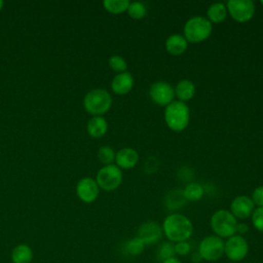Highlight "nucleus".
<instances>
[{
    "mask_svg": "<svg viewBox=\"0 0 263 263\" xmlns=\"http://www.w3.org/2000/svg\"><path fill=\"white\" fill-rule=\"evenodd\" d=\"M163 234L172 242L188 240L193 233V225L188 217L174 213L165 217L161 225Z\"/></svg>",
    "mask_w": 263,
    "mask_h": 263,
    "instance_id": "nucleus-1",
    "label": "nucleus"
},
{
    "mask_svg": "<svg viewBox=\"0 0 263 263\" xmlns=\"http://www.w3.org/2000/svg\"><path fill=\"white\" fill-rule=\"evenodd\" d=\"M164 120L166 125L174 132L184 130L190 120V110L186 103L179 100L173 101L165 106Z\"/></svg>",
    "mask_w": 263,
    "mask_h": 263,
    "instance_id": "nucleus-2",
    "label": "nucleus"
},
{
    "mask_svg": "<svg viewBox=\"0 0 263 263\" xmlns=\"http://www.w3.org/2000/svg\"><path fill=\"white\" fill-rule=\"evenodd\" d=\"M184 37L187 42L199 43L206 40L213 31L212 23L204 16H193L184 25Z\"/></svg>",
    "mask_w": 263,
    "mask_h": 263,
    "instance_id": "nucleus-3",
    "label": "nucleus"
},
{
    "mask_svg": "<svg viewBox=\"0 0 263 263\" xmlns=\"http://www.w3.org/2000/svg\"><path fill=\"white\" fill-rule=\"evenodd\" d=\"M112 105V98L109 91L104 88H95L89 90L84 99V109L93 116H100L105 114Z\"/></svg>",
    "mask_w": 263,
    "mask_h": 263,
    "instance_id": "nucleus-4",
    "label": "nucleus"
},
{
    "mask_svg": "<svg viewBox=\"0 0 263 263\" xmlns=\"http://www.w3.org/2000/svg\"><path fill=\"white\" fill-rule=\"evenodd\" d=\"M210 225L215 235L221 238H228L236 233L237 220L230 211L218 210L212 215Z\"/></svg>",
    "mask_w": 263,
    "mask_h": 263,
    "instance_id": "nucleus-5",
    "label": "nucleus"
},
{
    "mask_svg": "<svg viewBox=\"0 0 263 263\" xmlns=\"http://www.w3.org/2000/svg\"><path fill=\"white\" fill-rule=\"evenodd\" d=\"M122 172L116 164L104 165L101 167L96 177L99 187L105 191H113L117 189L122 182Z\"/></svg>",
    "mask_w": 263,
    "mask_h": 263,
    "instance_id": "nucleus-6",
    "label": "nucleus"
},
{
    "mask_svg": "<svg viewBox=\"0 0 263 263\" xmlns=\"http://www.w3.org/2000/svg\"><path fill=\"white\" fill-rule=\"evenodd\" d=\"M197 252L202 260L218 261L224 255V240L215 234L208 235L199 242Z\"/></svg>",
    "mask_w": 263,
    "mask_h": 263,
    "instance_id": "nucleus-7",
    "label": "nucleus"
},
{
    "mask_svg": "<svg viewBox=\"0 0 263 263\" xmlns=\"http://www.w3.org/2000/svg\"><path fill=\"white\" fill-rule=\"evenodd\" d=\"M249 253L247 239L238 234H234L224 241V255L230 262L238 263L242 261Z\"/></svg>",
    "mask_w": 263,
    "mask_h": 263,
    "instance_id": "nucleus-8",
    "label": "nucleus"
},
{
    "mask_svg": "<svg viewBox=\"0 0 263 263\" xmlns=\"http://www.w3.org/2000/svg\"><path fill=\"white\" fill-rule=\"evenodd\" d=\"M226 7L230 16L238 23H246L255 14V4L250 0H229Z\"/></svg>",
    "mask_w": 263,
    "mask_h": 263,
    "instance_id": "nucleus-9",
    "label": "nucleus"
},
{
    "mask_svg": "<svg viewBox=\"0 0 263 263\" xmlns=\"http://www.w3.org/2000/svg\"><path fill=\"white\" fill-rule=\"evenodd\" d=\"M149 96L155 104L165 107L174 101L175 89L165 81H156L150 86Z\"/></svg>",
    "mask_w": 263,
    "mask_h": 263,
    "instance_id": "nucleus-10",
    "label": "nucleus"
},
{
    "mask_svg": "<svg viewBox=\"0 0 263 263\" xmlns=\"http://www.w3.org/2000/svg\"><path fill=\"white\" fill-rule=\"evenodd\" d=\"M163 231L160 224L155 221H147L138 229V237L144 242L145 246L157 243L162 237Z\"/></svg>",
    "mask_w": 263,
    "mask_h": 263,
    "instance_id": "nucleus-11",
    "label": "nucleus"
},
{
    "mask_svg": "<svg viewBox=\"0 0 263 263\" xmlns=\"http://www.w3.org/2000/svg\"><path fill=\"white\" fill-rule=\"evenodd\" d=\"M100 187L96 180L92 178H82L78 181L76 185V193L80 200L86 203H90L97 199L99 196Z\"/></svg>",
    "mask_w": 263,
    "mask_h": 263,
    "instance_id": "nucleus-12",
    "label": "nucleus"
},
{
    "mask_svg": "<svg viewBox=\"0 0 263 263\" xmlns=\"http://www.w3.org/2000/svg\"><path fill=\"white\" fill-rule=\"evenodd\" d=\"M255 210V204L251 197L247 195H238L234 197L230 203V213L235 219L245 220L252 216Z\"/></svg>",
    "mask_w": 263,
    "mask_h": 263,
    "instance_id": "nucleus-13",
    "label": "nucleus"
},
{
    "mask_svg": "<svg viewBox=\"0 0 263 263\" xmlns=\"http://www.w3.org/2000/svg\"><path fill=\"white\" fill-rule=\"evenodd\" d=\"M139 161L138 152L129 147H125L117 151L115 154V162L116 165L121 170H129L136 166Z\"/></svg>",
    "mask_w": 263,
    "mask_h": 263,
    "instance_id": "nucleus-14",
    "label": "nucleus"
},
{
    "mask_svg": "<svg viewBox=\"0 0 263 263\" xmlns=\"http://www.w3.org/2000/svg\"><path fill=\"white\" fill-rule=\"evenodd\" d=\"M134 86V77L129 72L118 73L111 82V88L116 95H126Z\"/></svg>",
    "mask_w": 263,
    "mask_h": 263,
    "instance_id": "nucleus-15",
    "label": "nucleus"
},
{
    "mask_svg": "<svg viewBox=\"0 0 263 263\" xmlns=\"http://www.w3.org/2000/svg\"><path fill=\"white\" fill-rule=\"evenodd\" d=\"M188 42L183 35L173 34L165 40V49L172 55H180L187 49Z\"/></svg>",
    "mask_w": 263,
    "mask_h": 263,
    "instance_id": "nucleus-16",
    "label": "nucleus"
},
{
    "mask_svg": "<svg viewBox=\"0 0 263 263\" xmlns=\"http://www.w3.org/2000/svg\"><path fill=\"white\" fill-rule=\"evenodd\" d=\"M174 89L175 97H177L179 101L184 103L191 100L195 93V85L189 79L180 80Z\"/></svg>",
    "mask_w": 263,
    "mask_h": 263,
    "instance_id": "nucleus-17",
    "label": "nucleus"
},
{
    "mask_svg": "<svg viewBox=\"0 0 263 263\" xmlns=\"http://www.w3.org/2000/svg\"><path fill=\"white\" fill-rule=\"evenodd\" d=\"M87 133L92 138L103 137L108 129L107 120L102 116H93L87 122Z\"/></svg>",
    "mask_w": 263,
    "mask_h": 263,
    "instance_id": "nucleus-18",
    "label": "nucleus"
},
{
    "mask_svg": "<svg viewBox=\"0 0 263 263\" xmlns=\"http://www.w3.org/2000/svg\"><path fill=\"white\" fill-rule=\"evenodd\" d=\"M227 16V7L222 2H216L211 4L206 9V18L211 23H222Z\"/></svg>",
    "mask_w": 263,
    "mask_h": 263,
    "instance_id": "nucleus-19",
    "label": "nucleus"
},
{
    "mask_svg": "<svg viewBox=\"0 0 263 263\" xmlns=\"http://www.w3.org/2000/svg\"><path fill=\"white\" fill-rule=\"evenodd\" d=\"M33 259L32 249L24 243L17 245L11 252L12 263H31Z\"/></svg>",
    "mask_w": 263,
    "mask_h": 263,
    "instance_id": "nucleus-20",
    "label": "nucleus"
},
{
    "mask_svg": "<svg viewBox=\"0 0 263 263\" xmlns=\"http://www.w3.org/2000/svg\"><path fill=\"white\" fill-rule=\"evenodd\" d=\"M183 195L187 201H197L203 195V188L196 182H191L183 189Z\"/></svg>",
    "mask_w": 263,
    "mask_h": 263,
    "instance_id": "nucleus-21",
    "label": "nucleus"
},
{
    "mask_svg": "<svg viewBox=\"0 0 263 263\" xmlns=\"http://www.w3.org/2000/svg\"><path fill=\"white\" fill-rule=\"evenodd\" d=\"M145 247L146 246L144 245V242L138 236H135L124 242L123 251L126 255L138 256L143 253Z\"/></svg>",
    "mask_w": 263,
    "mask_h": 263,
    "instance_id": "nucleus-22",
    "label": "nucleus"
},
{
    "mask_svg": "<svg viewBox=\"0 0 263 263\" xmlns=\"http://www.w3.org/2000/svg\"><path fill=\"white\" fill-rule=\"evenodd\" d=\"M103 5L108 12L118 14L127 10L129 1L128 0H105L103 2Z\"/></svg>",
    "mask_w": 263,
    "mask_h": 263,
    "instance_id": "nucleus-23",
    "label": "nucleus"
},
{
    "mask_svg": "<svg viewBox=\"0 0 263 263\" xmlns=\"http://www.w3.org/2000/svg\"><path fill=\"white\" fill-rule=\"evenodd\" d=\"M186 201L187 200L183 195V191H179V190L171 191L165 197V204L171 210H175L183 206Z\"/></svg>",
    "mask_w": 263,
    "mask_h": 263,
    "instance_id": "nucleus-24",
    "label": "nucleus"
},
{
    "mask_svg": "<svg viewBox=\"0 0 263 263\" xmlns=\"http://www.w3.org/2000/svg\"><path fill=\"white\" fill-rule=\"evenodd\" d=\"M175 243L172 241H163L157 249L156 258L159 262H162L166 259L175 257Z\"/></svg>",
    "mask_w": 263,
    "mask_h": 263,
    "instance_id": "nucleus-25",
    "label": "nucleus"
},
{
    "mask_svg": "<svg viewBox=\"0 0 263 263\" xmlns=\"http://www.w3.org/2000/svg\"><path fill=\"white\" fill-rule=\"evenodd\" d=\"M115 154L116 153L110 146H102L98 151V158L103 164L109 165L113 164L115 161Z\"/></svg>",
    "mask_w": 263,
    "mask_h": 263,
    "instance_id": "nucleus-26",
    "label": "nucleus"
},
{
    "mask_svg": "<svg viewBox=\"0 0 263 263\" xmlns=\"http://www.w3.org/2000/svg\"><path fill=\"white\" fill-rule=\"evenodd\" d=\"M128 15L134 20H141L146 15V7L142 2H129L127 8Z\"/></svg>",
    "mask_w": 263,
    "mask_h": 263,
    "instance_id": "nucleus-27",
    "label": "nucleus"
},
{
    "mask_svg": "<svg viewBox=\"0 0 263 263\" xmlns=\"http://www.w3.org/2000/svg\"><path fill=\"white\" fill-rule=\"evenodd\" d=\"M108 65L109 67L114 71V72H117V73H122V72H125L126 69H127V64L125 62V60L120 57V55H111L108 60Z\"/></svg>",
    "mask_w": 263,
    "mask_h": 263,
    "instance_id": "nucleus-28",
    "label": "nucleus"
},
{
    "mask_svg": "<svg viewBox=\"0 0 263 263\" xmlns=\"http://www.w3.org/2000/svg\"><path fill=\"white\" fill-rule=\"evenodd\" d=\"M251 219L254 228L260 232H263V206L256 208L251 216Z\"/></svg>",
    "mask_w": 263,
    "mask_h": 263,
    "instance_id": "nucleus-29",
    "label": "nucleus"
},
{
    "mask_svg": "<svg viewBox=\"0 0 263 263\" xmlns=\"http://www.w3.org/2000/svg\"><path fill=\"white\" fill-rule=\"evenodd\" d=\"M191 252V245L188 240L179 241L175 243V253L178 256H186Z\"/></svg>",
    "mask_w": 263,
    "mask_h": 263,
    "instance_id": "nucleus-30",
    "label": "nucleus"
},
{
    "mask_svg": "<svg viewBox=\"0 0 263 263\" xmlns=\"http://www.w3.org/2000/svg\"><path fill=\"white\" fill-rule=\"evenodd\" d=\"M252 200L257 208L263 206V186H259L254 189L252 193Z\"/></svg>",
    "mask_w": 263,
    "mask_h": 263,
    "instance_id": "nucleus-31",
    "label": "nucleus"
},
{
    "mask_svg": "<svg viewBox=\"0 0 263 263\" xmlns=\"http://www.w3.org/2000/svg\"><path fill=\"white\" fill-rule=\"evenodd\" d=\"M248 230H249V226L246 223H237V225H236V233L238 235L242 236V234L247 233Z\"/></svg>",
    "mask_w": 263,
    "mask_h": 263,
    "instance_id": "nucleus-32",
    "label": "nucleus"
},
{
    "mask_svg": "<svg viewBox=\"0 0 263 263\" xmlns=\"http://www.w3.org/2000/svg\"><path fill=\"white\" fill-rule=\"evenodd\" d=\"M201 260H202V259H201V257H200V255H199L198 252H194V253L191 255V261H192L193 263H199Z\"/></svg>",
    "mask_w": 263,
    "mask_h": 263,
    "instance_id": "nucleus-33",
    "label": "nucleus"
},
{
    "mask_svg": "<svg viewBox=\"0 0 263 263\" xmlns=\"http://www.w3.org/2000/svg\"><path fill=\"white\" fill-rule=\"evenodd\" d=\"M161 263H182V262L180 261V259H178V258L175 256V257H172V258H170V259H166V260L162 261Z\"/></svg>",
    "mask_w": 263,
    "mask_h": 263,
    "instance_id": "nucleus-34",
    "label": "nucleus"
},
{
    "mask_svg": "<svg viewBox=\"0 0 263 263\" xmlns=\"http://www.w3.org/2000/svg\"><path fill=\"white\" fill-rule=\"evenodd\" d=\"M3 5H4V2L2 1V0H0V10L2 9V7H3Z\"/></svg>",
    "mask_w": 263,
    "mask_h": 263,
    "instance_id": "nucleus-35",
    "label": "nucleus"
},
{
    "mask_svg": "<svg viewBox=\"0 0 263 263\" xmlns=\"http://www.w3.org/2000/svg\"><path fill=\"white\" fill-rule=\"evenodd\" d=\"M261 4H262V5H263V0H262V1H261Z\"/></svg>",
    "mask_w": 263,
    "mask_h": 263,
    "instance_id": "nucleus-36",
    "label": "nucleus"
},
{
    "mask_svg": "<svg viewBox=\"0 0 263 263\" xmlns=\"http://www.w3.org/2000/svg\"><path fill=\"white\" fill-rule=\"evenodd\" d=\"M228 263H235V262H228Z\"/></svg>",
    "mask_w": 263,
    "mask_h": 263,
    "instance_id": "nucleus-37",
    "label": "nucleus"
}]
</instances>
